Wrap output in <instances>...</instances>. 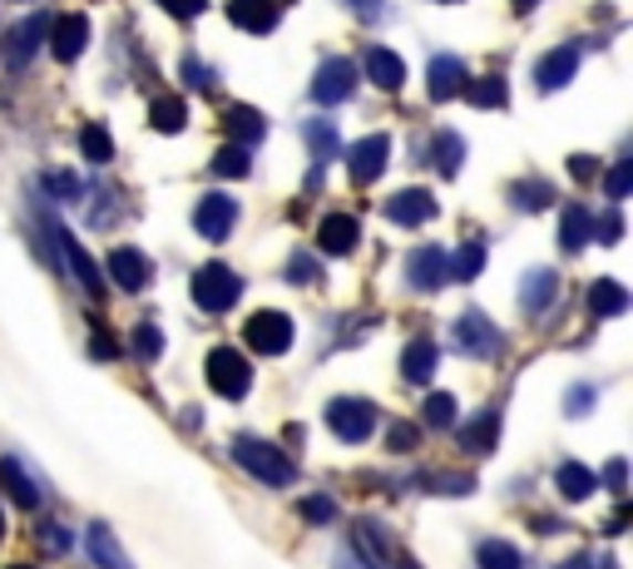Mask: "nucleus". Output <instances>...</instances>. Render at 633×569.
Masks as SVG:
<instances>
[{
  "label": "nucleus",
  "mask_w": 633,
  "mask_h": 569,
  "mask_svg": "<svg viewBox=\"0 0 633 569\" xmlns=\"http://www.w3.org/2000/svg\"><path fill=\"white\" fill-rule=\"evenodd\" d=\"M188 288H194L198 308L214 312V318H218V312H228V308H238V298H242V278L228 268V262H204Z\"/></svg>",
  "instance_id": "2"
},
{
  "label": "nucleus",
  "mask_w": 633,
  "mask_h": 569,
  "mask_svg": "<svg viewBox=\"0 0 633 569\" xmlns=\"http://www.w3.org/2000/svg\"><path fill=\"white\" fill-rule=\"evenodd\" d=\"M184 84H188V90H204V94H208L218 80H214V70H208L204 60H198V55H188V60H184Z\"/></svg>",
  "instance_id": "46"
},
{
  "label": "nucleus",
  "mask_w": 633,
  "mask_h": 569,
  "mask_svg": "<svg viewBox=\"0 0 633 569\" xmlns=\"http://www.w3.org/2000/svg\"><path fill=\"white\" fill-rule=\"evenodd\" d=\"M0 540H6V515H0Z\"/></svg>",
  "instance_id": "58"
},
{
  "label": "nucleus",
  "mask_w": 633,
  "mask_h": 569,
  "mask_svg": "<svg viewBox=\"0 0 633 569\" xmlns=\"http://www.w3.org/2000/svg\"><path fill=\"white\" fill-rule=\"evenodd\" d=\"M45 228H50V238H55L60 258H65V262H70V272H75V282H80V288H84V292H90V298H94V302H100V298H104V278H100V268H94V262H90V252H84V248L75 244V238H70V234H65V228H60V224H55V218H45Z\"/></svg>",
  "instance_id": "7"
},
{
  "label": "nucleus",
  "mask_w": 633,
  "mask_h": 569,
  "mask_svg": "<svg viewBox=\"0 0 633 569\" xmlns=\"http://www.w3.org/2000/svg\"><path fill=\"white\" fill-rule=\"evenodd\" d=\"M80 154H84L90 164H110V159H114L110 130H104V124H84V130H80Z\"/></svg>",
  "instance_id": "33"
},
{
  "label": "nucleus",
  "mask_w": 633,
  "mask_h": 569,
  "mask_svg": "<svg viewBox=\"0 0 633 569\" xmlns=\"http://www.w3.org/2000/svg\"><path fill=\"white\" fill-rule=\"evenodd\" d=\"M346 6L362 10V15H376V10H382V0H346Z\"/></svg>",
  "instance_id": "56"
},
{
  "label": "nucleus",
  "mask_w": 633,
  "mask_h": 569,
  "mask_svg": "<svg viewBox=\"0 0 633 569\" xmlns=\"http://www.w3.org/2000/svg\"><path fill=\"white\" fill-rule=\"evenodd\" d=\"M332 569H372V565H366V555L342 550V555H336V560H332Z\"/></svg>",
  "instance_id": "55"
},
{
  "label": "nucleus",
  "mask_w": 633,
  "mask_h": 569,
  "mask_svg": "<svg viewBox=\"0 0 633 569\" xmlns=\"http://www.w3.org/2000/svg\"><path fill=\"white\" fill-rule=\"evenodd\" d=\"M466 94H470L475 110H505V80L500 75H485V80L466 84Z\"/></svg>",
  "instance_id": "36"
},
{
  "label": "nucleus",
  "mask_w": 633,
  "mask_h": 569,
  "mask_svg": "<svg viewBox=\"0 0 633 569\" xmlns=\"http://www.w3.org/2000/svg\"><path fill=\"white\" fill-rule=\"evenodd\" d=\"M589 312H594V318H619V312H629V288L614 278H599L594 288H589Z\"/></svg>",
  "instance_id": "25"
},
{
  "label": "nucleus",
  "mask_w": 633,
  "mask_h": 569,
  "mask_svg": "<svg viewBox=\"0 0 633 569\" xmlns=\"http://www.w3.org/2000/svg\"><path fill=\"white\" fill-rule=\"evenodd\" d=\"M466 84L470 80H466V60H460V55H436V60H430V75H426L430 100H456Z\"/></svg>",
  "instance_id": "17"
},
{
  "label": "nucleus",
  "mask_w": 633,
  "mask_h": 569,
  "mask_svg": "<svg viewBox=\"0 0 633 569\" xmlns=\"http://www.w3.org/2000/svg\"><path fill=\"white\" fill-rule=\"evenodd\" d=\"M90 352H94V356H100V362H114V356H120V352H124V346H120V337H114V332H110V327H100V322H94V337H90Z\"/></svg>",
  "instance_id": "45"
},
{
  "label": "nucleus",
  "mask_w": 633,
  "mask_h": 569,
  "mask_svg": "<svg viewBox=\"0 0 633 569\" xmlns=\"http://www.w3.org/2000/svg\"><path fill=\"white\" fill-rule=\"evenodd\" d=\"M228 20L238 30H248V35H268L278 25V6L272 0H228Z\"/></svg>",
  "instance_id": "19"
},
{
  "label": "nucleus",
  "mask_w": 633,
  "mask_h": 569,
  "mask_svg": "<svg viewBox=\"0 0 633 569\" xmlns=\"http://www.w3.org/2000/svg\"><path fill=\"white\" fill-rule=\"evenodd\" d=\"M604 486L624 495V486H629V461H609V470H604Z\"/></svg>",
  "instance_id": "51"
},
{
  "label": "nucleus",
  "mask_w": 633,
  "mask_h": 569,
  "mask_svg": "<svg viewBox=\"0 0 633 569\" xmlns=\"http://www.w3.org/2000/svg\"><path fill=\"white\" fill-rule=\"evenodd\" d=\"M554 480H559L564 500H584V495H594V486H599V476L589 466H579V461H564V466L554 470Z\"/></svg>",
  "instance_id": "29"
},
{
  "label": "nucleus",
  "mask_w": 633,
  "mask_h": 569,
  "mask_svg": "<svg viewBox=\"0 0 633 569\" xmlns=\"http://www.w3.org/2000/svg\"><path fill=\"white\" fill-rule=\"evenodd\" d=\"M510 204H515V208H525V214H540V208H550V204H554V188H550V184H540V178H525V184H515V188H510Z\"/></svg>",
  "instance_id": "32"
},
{
  "label": "nucleus",
  "mask_w": 633,
  "mask_h": 569,
  "mask_svg": "<svg viewBox=\"0 0 633 569\" xmlns=\"http://www.w3.org/2000/svg\"><path fill=\"white\" fill-rule=\"evenodd\" d=\"M406 282L416 292H436V288H446L450 282V252L446 248H436V244H426V248H416L406 258Z\"/></svg>",
  "instance_id": "6"
},
{
  "label": "nucleus",
  "mask_w": 633,
  "mask_h": 569,
  "mask_svg": "<svg viewBox=\"0 0 633 569\" xmlns=\"http://www.w3.org/2000/svg\"><path fill=\"white\" fill-rule=\"evenodd\" d=\"M45 184H50V194H55V198H80L84 194V184L75 174H50Z\"/></svg>",
  "instance_id": "49"
},
{
  "label": "nucleus",
  "mask_w": 633,
  "mask_h": 569,
  "mask_svg": "<svg viewBox=\"0 0 633 569\" xmlns=\"http://www.w3.org/2000/svg\"><path fill=\"white\" fill-rule=\"evenodd\" d=\"M589 238H594V218H589V208L569 204L564 214H559V244H564L569 252H579Z\"/></svg>",
  "instance_id": "28"
},
{
  "label": "nucleus",
  "mask_w": 633,
  "mask_h": 569,
  "mask_svg": "<svg viewBox=\"0 0 633 569\" xmlns=\"http://www.w3.org/2000/svg\"><path fill=\"white\" fill-rule=\"evenodd\" d=\"M599 238H604V244H619V238H624V214H619V208L599 218Z\"/></svg>",
  "instance_id": "50"
},
{
  "label": "nucleus",
  "mask_w": 633,
  "mask_h": 569,
  "mask_svg": "<svg viewBox=\"0 0 633 569\" xmlns=\"http://www.w3.org/2000/svg\"><path fill=\"white\" fill-rule=\"evenodd\" d=\"M475 560H480V569H525V555L505 540H485L480 550H475Z\"/></svg>",
  "instance_id": "34"
},
{
  "label": "nucleus",
  "mask_w": 633,
  "mask_h": 569,
  "mask_svg": "<svg viewBox=\"0 0 633 569\" xmlns=\"http://www.w3.org/2000/svg\"><path fill=\"white\" fill-rule=\"evenodd\" d=\"M228 134H234V144L242 149H252V144H262V134H268V120H262L252 104H238V110H228Z\"/></svg>",
  "instance_id": "26"
},
{
  "label": "nucleus",
  "mask_w": 633,
  "mask_h": 569,
  "mask_svg": "<svg viewBox=\"0 0 633 569\" xmlns=\"http://www.w3.org/2000/svg\"><path fill=\"white\" fill-rule=\"evenodd\" d=\"M386 446H392V451H416V446H421V431L406 426V421H396L392 436H386Z\"/></svg>",
  "instance_id": "47"
},
{
  "label": "nucleus",
  "mask_w": 633,
  "mask_h": 569,
  "mask_svg": "<svg viewBox=\"0 0 633 569\" xmlns=\"http://www.w3.org/2000/svg\"><path fill=\"white\" fill-rule=\"evenodd\" d=\"M356 238H362V224L352 214H326L322 228H316V248L332 252V258H346L356 248Z\"/></svg>",
  "instance_id": "16"
},
{
  "label": "nucleus",
  "mask_w": 633,
  "mask_h": 569,
  "mask_svg": "<svg viewBox=\"0 0 633 569\" xmlns=\"http://www.w3.org/2000/svg\"><path fill=\"white\" fill-rule=\"evenodd\" d=\"M129 346H134V356H144V362H158V356H164V332H158L154 322H139L129 332Z\"/></svg>",
  "instance_id": "38"
},
{
  "label": "nucleus",
  "mask_w": 633,
  "mask_h": 569,
  "mask_svg": "<svg viewBox=\"0 0 633 569\" xmlns=\"http://www.w3.org/2000/svg\"><path fill=\"white\" fill-rule=\"evenodd\" d=\"M604 194L614 198V204H624V198L633 194V159H619L614 168H609V178H604Z\"/></svg>",
  "instance_id": "41"
},
{
  "label": "nucleus",
  "mask_w": 633,
  "mask_h": 569,
  "mask_svg": "<svg viewBox=\"0 0 633 569\" xmlns=\"http://www.w3.org/2000/svg\"><path fill=\"white\" fill-rule=\"evenodd\" d=\"M520 298H525V308H530L535 318H540V312L559 298V278H554V268H535L530 278L520 282Z\"/></svg>",
  "instance_id": "24"
},
{
  "label": "nucleus",
  "mask_w": 633,
  "mask_h": 569,
  "mask_svg": "<svg viewBox=\"0 0 633 569\" xmlns=\"http://www.w3.org/2000/svg\"><path fill=\"white\" fill-rule=\"evenodd\" d=\"M386 218H392L396 228H421L426 218H436V194H426V188H401V194L386 198Z\"/></svg>",
  "instance_id": "14"
},
{
  "label": "nucleus",
  "mask_w": 633,
  "mask_h": 569,
  "mask_svg": "<svg viewBox=\"0 0 633 569\" xmlns=\"http://www.w3.org/2000/svg\"><path fill=\"white\" fill-rule=\"evenodd\" d=\"M84 550H90V560L100 569H134L129 555H124L120 540H114L110 525H90V530H84Z\"/></svg>",
  "instance_id": "21"
},
{
  "label": "nucleus",
  "mask_w": 633,
  "mask_h": 569,
  "mask_svg": "<svg viewBox=\"0 0 633 569\" xmlns=\"http://www.w3.org/2000/svg\"><path fill=\"white\" fill-rule=\"evenodd\" d=\"M326 426H332L336 441L356 446V441H366L376 431V406L372 402H356V396H336V402L326 406Z\"/></svg>",
  "instance_id": "4"
},
{
  "label": "nucleus",
  "mask_w": 633,
  "mask_h": 569,
  "mask_svg": "<svg viewBox=\"0 0 633 569\" xmlns=\"http://www.w3.org/2000/svg\"><path fill=\"white\" fill-rule=\"evenodd\" d=\"M440 6H456V0H440Z\"/></svg>",
  "instance_id": "60"
},
{
  "label": "nucleus",
  "mask_w": 633,
  "mask_h": 569,
  "mask_svg": "<svg viewBox=\"0 0 633 569\" xmlns=\"http://www.w3.org/2000/svg\"><path fill=\"white\" fill-rule=\"evenodd\" d=\"M574 70H579V50H574V45H559V50H550V55L540 60V70H535V84H540L544 94H550V90H564V84L574 80Z\"/></svg>",
  "instance_id": "18"
},
{
  "label": "nucleus",
  "mask_w": 633,
  "mask_h": 569,
  "mask_svg": "<svg viewBox=\"0 0 633 569\" xmlns=\"http://www.w3.org/2000/svg\"><path fill=\"white\" fill-rule=\"evenodd\" d=\"M45 35H50V15H45V10H40V15H25V20H20V25L6 35V45H0V50H6V65H10V70H25L30 55L40 50V40H45Z\"/></svg>",
  "instance_id": "10"
},
{
  "label": "nucleus",
  "mask_w": 633,
  "mask_h": 569,
  "mask_svg": "<svg viewBox=\"0 0 633 569\" xmlns=\"http://www.w3.org/2000/svg\"><path fill=\"white\" fill-rule=\"evenodd\" d=\"M421 416H426V426H436V431L456 426V396H450V392L426 396V406H421Z\"/></svg>",
  "instance_id": "39"
},
{
  "label": "nucleus",
  "mask_w": 633,
  "mask_h": 569,
  "mask_svg": "<svg viewBox=\"0 0 633 569\" xmlns=\"http://www.w3.org/2000/svg\"><path fill=\"white\" fill-rule=\"evenodd\" d=\"M248 168H252V154L242 149V144H228V149L214 154V174L218 178H248Z\"/></svg>",
  "instance_id": "37"
},
{
  "label": "nucleus",
  "mask_w": 633,
  "mask_h": 569,
  "mask_svg": "<svg viewBox=\"0 0 633 569\" xmlns=\"http://www.w3.org/2000/svg\"><path fill=\"white\" fill-rule=\"evenodd\" d=\"M510 6H515V10H520V15H525V10H535V6H540V0H510Z\"/></svg>",
  "instance_id": "57"
},
{
  "label": "nucleus",
  "mask_w": 633,
  "mask_h": 569,
  "mask_svg": "<svg viewBox=\"0 0 633 569\" xmlns=\"http://www.w3.org/2000/svg\"><path fill=\"white\" fill-rule=\"evenodd\" d=\"M110 278L120 282L124 292H144L149 288V278H154V268H149V258H144L139 248H114L110 252Z\"/></svg>",
  "instance_id": "15"
},
{
  "label": "nucleus",
  "mask_w": 633,
  "mask_h": 569,
  "mask_svg": "<svg viewBox=\"0 0 633 569\" xmlns=\"http://www.w3.org/2000/svg\"><path fill=\"white\" fill-rule=\"evenodd\" d=\"M302 134H308V144H312V154L316 159H326V154H336V130L326 120H308L302 124Z\"/></svg>",
  "instance_id": "40"
},
{
  "label": "nucleus",
  "mask_w": 633,
  "mask_h": 569,
  "mask_svg": "<svg viewBox=\"0 0 633 569\" xmlns=\"http://www.w3.org/2000/svg\"><path fill=\"white\" fill-rule=\"evenodd\" d=\"M589 406H594V386H579V392H569V416H584Z\"/></svg>",
  "instance_id": "53"
},
{
  "label": "nucleus",
  "mask_w": 633,
  "mask_h": 569,
  "mask_svg": "<svg viewBox=\"0 0 633 569\" xmlns=\"http://www.w3.org/2000/svg\"><path fill=\"white\" fill-rule=\"evenodd\" d=\"M0 490H6L15 505H25V510H40V486L25 476V470H20L15 456L0 461Z\"/></svg>",
  "instance_id": "23"
},
{
  "label": "nucleus",
  "mask_w": 633,
  "mask_h": 569,
  "mask_svg": "<svg viewBox=\"0 0 633 569\" xmlns=\"http://www.w3.org/2000/svg\"><path fill=\"white\" fill-rule=\"evenodd\" d=\"M149 124H154L158 134H184V124H188L184 100H174V94H164V100H154V104H149Z\"/></svg>",
  "instance_id": "31"
},
{
  "label": "nucleus",
  "mask_w": 633,
  "mask_h": 569,
  "mask_svg": "<svg viewBox=\"0 0 633 569\" xmlns=\"http://www.w3.org/2000/svg\"><path fill=\"white\" fill-rule=\"evenodd\" d=\"M84 45H90V20L84 15L50 20V55H55L60 65H75V60L84 55Z\"/></svg>",
  "instance_id": "12"
},
{
  "label": "nucleus",
  "mask_w": 633,
  "mask_h": 569,
  "mask_svg": "<svg viewBox=\"0 0 633 569\" xmlns=\"http://www.w3.org/2000/svg\"><path fill=\"white\" fill-rule=\"evenodd\" d=\"M208 386H214L218 396H228V402H242L252 386L248 356H242L238 346H214V352H208Z\"/></svg>",
  "instance_id": "3"
},
{
  "label": "nucleus",
  "mask_w": 633,
  "mask_h": 569,
  "mask_svg": "<svg viewBox=\"0 0 633 569\" xmlns=\"http://www.w3.org/2000/svg\"><path fill=\"white\" fill-rule=\"evenodd\" d=\"M242 342L262 356H282L292 346V318L288 312H252L242 327Z\"/></svg>",
  "instance_id": "5"
},
{
  "label": "nucleus",
  "mask_w": 633,
  "mask_h": 569,
  "mask_svg": "<svg viewBox=\"0 0 633 569\" xmlns=\"http://www.w3.org/2000/svg\"><path fill=\"white\" fill-rule=\"evenodd\" d=\"M194 228L208 238V244H224V238L238 228V204L228 194H208L204 204L194 208Z\"/></svg>",
  "instance_id": "9"
},
{
  "label": "nucleus",
  "mask_w": 633,
  "mask_h": 569,
  "mask_svg": "<svg viewBox=\"0 0 633 569\" xmlns=\"http://www.w3.org/2000/svg\"><path fill=\"white\" fill-rule=\"evenodd\" d=\"M495 441H500V411H480V416H475L470 426L460 431V446H466L470 456H485V451H495Z\"/></svg>",
  "instance_id": "27"
},
{
  "label": "nucleus",
  "mask_w": 633,
  "mask_h": 569,
  "mask_svg": "<svg viewBox=\"0 0 633 569\" xmlns=\"http://www.w3.org/2000/svg\"><path fill=\"white\" fill-rule=\"evenodd\" d=\"M436 366H440V346L426 342V337H421V342H411L406 356H401V372H406L411 386H426L430 376H436Z\"/></svg>",
  "instance_id": "22"
},
{
  "label": "nucleus",
  "mask_w": 633,
  "mask_h": 569,
  "mask_svg": "<svg viewBox=\"0 0 633 569\" xmlns=\"http://www.w3.org/2000/svg\"><path fill=\"white\" fill-rule=\"evenodd\" d=\"M426 490H440V495H470L475 490V476H421Z\"/></svg>",
  "instance_id": "43"
},
{
  "label": "nucleus",
  "mask_w": 633,
  "mask_h": 569,
  "mask_svg": "<svg viewBox=\"0 0 633 569\" xmlns=\"http://www.w3.org/2000/svg\"><path fill=\"white\" fill-rule=\"evenodd\" d=\"M234 461L248 470L252 480L262 486H292L298 480V466L288 461V451H278L272 441H258V436H234Z\"/></svg>",
  "instance_id": "1"
},
{
  "label": "nucleus",
  "mask_w": 633,
  "mask_h": 569,
  "mask_svg": "<svg viewBox=\"0 0 633 569\" xmlns=\"http://www.w3.org/2000/svg\"><path fill=\"white\" fill-rule=\"evenodd\" d=\"M569 174H574L579 184H589V178L599 174V159H589V154H574V159H569Z\"/></svg>",
  "instance_id": "52"
},
{
  "label": "nucleus",
  "mask_w": 633,
  "mask_h": 569,
  "mask_svg": "<svg viewBox=\"0 0 633 569\" xmlns=\"http://www.w3.org/2000/svg\"><path fill=\"white\" fill-rule=\"evenodd\" d=\"M10 569H30V565H10Z\"/></svg>",
  "instance_id": "59"
},
{
  "label": "nucleus",
  "mask_w": 633,
  "mask_h": 569,
  "mask_svg": "<svg viewBox=\"0 0 633 569\" xmlns=\"http://www.w3.org/2000/svg\"><path fill=\"white\" fill-rule=\"evenodd\" d=\"M386 159H392V139H386V134H366V139H356L352 154H346V174H352V184H376Z\"/></svg>",
  "instance_id": "8"
},
{
  "label": "nucleus",
  "mask_w": 633,
  "mask_h": 569,
  "mask_svg": "<svg viewBox=\"0 0 633 569\" xmlns=\"http://www.w3.org/2000/svg\"><path fill=\"white\" fill-rule=\"evenodd\" d=\"M158 6H164L174 20H194V15H204L208 10V0H158Z\"/></svg>",
  "instance_id": "48"
},
{
  "label": "nucleus",
  "mask_w": 633,
  "mask_h": 569,
  "mask_svg": "<svg viewBox=\"0 0 633 569\" xmlns=\"http://www.w3.org/2000/svg\"><path fill=\"white\" fill-rule=\"evenodd\" d=\"M288 278H292V282H308V278H312V258H308V252H298V258H292Z\"/></svg>",
  "instance_id": "54"
},
{
  "label": "nucleus",
  "mask_w": 633,
  "mask_h": 569,
  "mask_svg": "<svg viewBox=\"0 0 633 569\" xmlns=\"http://www.w3.org/2000/svg\"><path fill=\"white\" fill-rule=\"evenodd\" d=\"M456 342H460V352H470V356H500V327H495L485 312H466V318L456 322Z\"/></svg>",
  "instance_id": "13"
},
{
  "label": "nucleus",
  "mask_w": 633,
  "mask_h": 569,
  "mask_svg": "<svg viewBox=\"0 0 633 569\" xmlns=\"http://www.w3.org/2000/svg\"><path fill=\"white\" fill-rule=\"evenodd\" d=\"M485 272V248L480 244H466L450 258V282H475Z\"/></svg>",
  "instance_id": "35"
},
{
  "label": "nucleus",
  "mask_w": 633,
  "mask_h": 569,
  "mask_svg": "<svg viewBox=\"0 0 633 569\" xmlns=\"http://www.w3.org/2000/svg\"><path fill=\"white\" fill-rule=\"evenodd\" d=\"M362 65H366V75H372L376 90H401V84H406V60H401L396 50H386V45L366 50Z\"/></svg>",
  "instance_id": "20"
},
{
  "label": "nucleus",
  "mask_w": 633,
  "mask_h": 569,
  "mask_svg": "<svg viewBox=\"0 0 633 569\" xmlns=\"http://www.w3.org/2000/svg\"><path fill=\"white\" fill-rule=\"evenodd\" d=\"M302 520H312V525H332V520H336L332 495H308V500H302Z\"/></svg>",
  "instance_id": "44"
},
{
  "label": "nucleus",
  "mask_w": 633,
  "mask_h": 569,
  "mask_svg": "<svg viewBox=\"0 0 633 569\" xmlns=\"http://www.w3.org/2000/svg\"><path fill=\"white\" fill-rule=\"evenodd\" d=\"M356 90V65L352 60H322V70L312 75V100L316 104H342Z\"/></svg>",
  "instance_id": "11"
},
{
  "label": "nucleus",
  "mask_w": 633,
  "mask_h": 569,
  "mask_svg": "<svg viewBox=\"0 0 633 569\" xmlns=\"http://www.w3.org/2000/svg\"><path fill=\"white\" fill-rule=\"evenodd\" d=\"M430 149H436V168H440V174H446V178L460 174V164H466V139H460L456 130H440Z\"/></svg>",
  "instance_id": "30"
},
{
  "label": "nucleus",
  "mask_w": 633,
  "mask_h": 569,
  "mask_svg": "<svg viewBox=\"0 0 633 569\" xmlns=\"http://www.w3.org/2000/svg\"><path fill=\"white\" fill-rule=\"evenodd\" d=\"M35 540H40V545H45V550H50V555H65V550H70V545H75V540H70V530H65V525H55V520H40Z\"/></svg>",
  "instance_id": "42"
}]
</instances>
